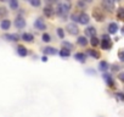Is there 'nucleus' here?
<instances>
[{
  "instance_id": "f257e3e1",
  "label": "nucleus",
  "mask_w": 124,
  "mask_h": 117,
  "mask_svg": "<svg viewBox=\"0 0 124 117\" xmlns=\"http://www.w3.org/2000/svg\"><path fill=\"white\" fill-rule=\"evenodd\" d=\"M70 4L68 3H60V4H57V8H56V14L58 15V16H62V17H65L67 14H68V11H70Z\"/></svg>"
},
{
  "instance_id": "f03ea898",
  "label": "nucleus",
  "mask_w": 124,
  "mask_h": 117,
  "mask_svg": "<svg viewBox=\"0 0 124 117\" xmlns=\"http://www.w3.org/2000/svg\"><path fill=\"white\" fill-rule=\"evenodd\" d=\"M77 21H78L79 23H82V25H86V23L89 22V16H88L85 12H82V14L78 15Z\"/></svg>"
},
{
  "instance_id": "7ed1b4c3",
  "label": "nucleus",
  "mask_w": 124,
  "mask_h": 117,
  "mask_svg": "<svg viewBox=\"0 0 124 117\" xmlns=\"http://www.w3.org/2000/svg\"><path fill=\"white\" fill-rule=\"evenodd\" d=\"M67 32H68L70 34L76 35V34H78L79 29H78V27H77L76 23H70V25H67Z\"/></svg>"
},
{
  "instance_id": "20e7f679",
  "label": "nucleus",
  "mask_w": 124,
  "mask_h": 117,
  "mask_svg": "<svg viewBox=\"0 0 124 117\" xmlns=\"http://www.w3.org/2000/svg\"><path fill=\"white\" fill-rule=\"evenodd\" d=\"M34 26H35V28H38L40 31H44L46 28V25H45V22H44L43 18H37L35 22H34Z\"/></svg>"
},
{
  "instance_id": "39448f33",
  "label": "nucleus",
  "mask_w": 124,
  "mask_h": 117,
  "mask_svg": "<svg viewBox=\"0 0 124 117\" xmlns=\"http://www.w3.org/2000/svg\"><path fill=\"white\" fill-rule=\"evenodd\" d=\"M101 46H102V49H109V48H111V40H109V37H108V35L105 34V35L102 37Z\"/></svg>"
},
{
  "instance_id": "423d86ee",
  "label": "nucleus",
  "mask_w": 124,
  "mask_h": 117,
  "mask_svg": "<svg viewBox=\"0 0 124 117\" xmlns=\"http://www.w3.org/2000/svg\"><path fill=\"white\" fill-rule=\"evenodd\" d=\"M15 26H16L18 29L24 28V26H26V21H24L22 17H17V18L15 20Z\"/></svg>"
},
{
  "instance_id": "0eeeda50",
  "label": "nucleus",
  "mask_w": 124,
  "mask_h": 117,
  "mask_svg": "<svg viewBox=\"0 0 124 117\" xmlns=\"http://www.w3.org/2000/svg\"><path fill=\"white\" fill-rule=\"evenodd\" d=\"M117 31H118V25L114 23V22L109 23V26H108V32H109L111 34H114Z\"/></svg>"
},
{
  "instance_id": "6e6552de",
  "label": "nucleus",
  "mask_w": 124,
  "mask_h": 117,
  "mask_svg": "<svg viewBox=\"0 0 124 117\" xmlns=\"http://www.w3.org/2000/svg\"><path fill=\"white\" fill-rule=\"evenodd\" d=\"M85 34L93 38V37H95V34H96V29H95L94 27H88V28L85 29Z\"/></svg>"
},
{
  "instance_id": "1a4fd4ad",
  "label": "nucleus",
  "mask_w": 124,
  "mask_h": 117,
  "mask_svg": "<svg viewBox=\"0 0 124 117\" xmlns=\"http://www.w3.org/2000/svg\"><path fill=\"white\" fill-rule=\"evenodd\" d=\"M10 26H11V22L9 20H3L1 23H0V27H1L3 29H5V31H8L10 28Z\"/></svg>"
},
{
  "instance_id": "9d476101",
  "label": "nucleus",
  "mask_w": 124,
  "mask_h": 117,
  "mask_svg": "<svg viewBox=\"0 0 124 117\" xmlns=\"http://www.w3.org/2000/svg\"><path fill=\"white\" fill-rule=\"evenodd\" d=\"M17 52H18V55H21V56H26V55L28 54L27 49H26L23 45H20V46L17 48Z\"/></svg>"
},
{
  "instance_id": "9b49d317",
  "label": "nucleus",
  "mask_w": 124,
  "mask_h": 117,
  "mask_svg": "<svg viewBox=\"0 0 124 117\" xmlns=\"http://www.w3.org/2000/svg\"><path fill=\"white\" fill-rule=\"evenodd\" d=\"M44 52H45V54H47V55H55V54L57 52V50H56L55 48L47 46V48H45V49H44Z\"/></svg>"
},
{
  "instance_id": "f8f14e48",
  "label": "nucleus",
  "mask_w": 124,
  "mask_h": 117,
  "mask_svg": "<svg viewBox=\"0 0 124 117\" xmlns=\"http://www.w3.org/2000/svg\"><path fill=\"white\" fill-rule=\"evenodd\" d=\"M102 5H103V8H106V10L111 11L114 4H113V1H108V0H106V1H103V3H102Z\"/></svg>"
},
{
  "instance_id": "ddd939ff",
  "label": "nucleus",
  "mask_w": 124,
  "mask_h": 117,
  "mask_svg": "<svg viewBox=\"0 0 124 117\" xmlns=\"http://www.w3.org/2000/svg\"><path fill=\"white\" fill-rule=\"evenodd\" d=\"M74 57H76V60H78V61H80V62H84V61H85V55L82 54V52H77V54L74 55Z\"/></svg>"
},
{
  "instance_id": "4468645a",
  "label": "nucleus",
  "mask_w": 124,
  "mask_h": 117,
  "mask_svg": "<svg viewBox=\"0 0 124 117\" xmlns=\"http://www.w3.org/2000/svg\"><path fill=\"white\" fill-rule=\"evenodd\" d=\"M5 38L8 39V40H12V42H16V40H18V34H6L5 35Z\"/></svg>"
},
{
  "instance_id": "2eb2a0df",
  "label": "nucleus",
  "mask_w": 124,
  "mask_h": 117,
  "mask_svg": "<svg viewBox=\"0 0 124 117\" xmlns=\"http://www.w3.org/2000/svg\"><path fill=\"white\" fill-rule=\"evenodd\" d=\"M22 39L31 43V42H33V34H31V33H24V34L22 35Z\"/></svg>"
},
{
  "instance_id": "dca6fc26",
  "label": "nucleus",
  "mask_w": 124,
  "mask_h": 117,
  "mask_svg": "<svg viewBox=\"0 0 124 117\" xmlns=\"http://www.w3.org/2000/svg\"><path fill=\"white\" fill-rule=\"evenodd\" d=\"M60 55H61L62 57H68V56L71 55V51H70L68 49H61Z\"/></svg>"
},
{
  "instance_id": "f3484780",
  "label": "nucleus",
  "mask_w": 124,
  "mask_h": 117,
  "mask_svg": "<svg viewBox=\"0 0 124 117\" xmlns=\"http://www.w3.org/2000/svg\"><path fill=\"white\" fill-rule=\"evenodd\" d=\"M44 14H45L47 17H51L52 14H54V11H52V9H51L50 6H46V8L44 9Z\"/></svg>"
},
{
  "instance_id": "a211bd4d",
  "label": "nucleus",
  "mask_w": 124,
  "mask_h": 117,
  "mask_svg": "<svg viewBox=\"0 0 124 117\" xmlns=\"http://www.w3.org/2000/svg\"><path fill=\"white\" fill-rule=\"evenodd\" d=\"M107 68H108V64L106 61H101L100 62V70L101 71H106Z\"/></svg>"
},
{
  "instance_id": "6ab92c4d",
  "label": "nucleus",
  "mask_w": 124,
  "mask_h": 117,
  "mask_svg": "<svg viewBox=\"0 0 124 117\" xmlns=\"http://www.w3.org/2000/svg\"><path fill=\"white\" fill-rule=\"evenodd\" d=\"M78 43H79L80 45H86V44H88V40H86L85 37H79V38H78Z\"/></svg>"
},
{
  "instance_id": "aec40b11",
  "label": "nucleus",
  "mask_w": 124,
  "mask_h": 117,
  "mask_svg": "<svg viewBox=\"0 0 124 117\" xmlns=\"http://www.w3.org/2000/svg\"><path fill=\"white\" fill-rule=\"evenodd\" d=\"M117 15H118V18H119V20H124V9L120 8V9L118 10V14H117Z\"/></svg>"
},
{
  "instance_id": "412c9836",
  "label": "nucleus",
  "mask_w": 124,
  "mask_h": 117,
  "mask_svg": "<svg viewBox=\"0 0 124 117\" xmlns=\"http://www.w3.org/2000/svg\"><path fill=\"white\" fill-rule=\"evenodd\" d=\"M89 55H91V56L95 57V58H99V57H100V54H99L97 51H95V50H89Z\"/></svg>"
},
{
  "instance_id": "4be33fe9",
  "label": "nucleus",
  "mask_w": 124,
  "mask_h": 117,
  "mask_svg": "<svg viewBox=\"0 0 124 117\" xmlns=\"http://www.w3.org/2000/svg\"><path fill=\"white\" fill-rule=\"evenodd\" d=\"M94 17H95L97 21H102V20H103V16H102L101 14H99L97 11H95V12H94Z\"/></svg>"
},
{
  "instance_id": "5701e85b",
  "label": "nucleus",
  "mask_w": 124,
  "mask_h": 117,
  "mask_svg": "<svg viewBox=\"0 0 124 117\" xmlns=\"http://www.w3.org/2000/svg\"><path fill=\"white\" fill-rule=\"evenodd\" d=\"M90 43H91L93 46H97V45H99V39H97L96 37H93L91 40H90Z\"/></svg>"
},
{
  "instance_id": "b1692460",
  "label": "nucleus",
  "mask_w": 124,
  "mask_h": 117,
  "mask_svg": "<svg viewBox=\"0 0 124 117\" xmlns=\"http://www.w3.org/2000/svg\"><path fill=\"white\" fill-rule=\"evenodd\" d=\"M105 79H106V82H107V84H108V85H113V81H112V78H111L108 75H106V76H105Z\"/></svg>"
},
{
  "instance_id": "393cba45",
  "label": "nucleus",
  "mask_w": 124,
  "mask_h": 117,
  "mask_svg": "<svg viewBox=\"0 0 124 117\" xmlns=\"http://www.w3.org/2000/svg\"><path fill=\"white\" fill-rule=\"evenodd\" d=\"M43 40H44V42H50V40H51V37H50V34H47V33H44V34H43Z\"/></svg>"
},
{
  "instance_id": "a878e982",
  "label": "nucleus",
  "mask_w": 124,
  "mask_h": 117,
  "mask_svg": "<svg viewBox=\"0 0 124 117\" xmlns=\"http://www.w3.org/2000/svg\"><path fill=\"white\" fill-rule=\"evenodd\" d=\"M10 6H11L12 9H17V8H18V3L15 1V0H11V1H10Z\"/></svg>"
},
{
  "instance_id": "bb28decb",
  "label": "nucleus",
  "mask_w": 124,
  "mask_h": 117,
  "mask_svg": "<svg viewBox=\"0 0 124 117\" xmlns=\"http://www.w3.org/2000/svg\"><path fill=\"white\" fill-rule=\"evenodd\" d=\"M62 46H63V49H67V48H68V50L72 49V44H71V43H67V42L62 43Z\"/></svg>"
},
{
  "instance_id": "cd10ccee",
  "label": "nucleus",
  "mask_w": 124,
  "mask_h": 117,
  "mask_svg": "<svg viewBox=\"0 0 124 117\" xmlns=\"http://www.w3.org/2000/svg\"><path fill=\"white\" fill-rule=\"evenodd\" d=\"M57 34H58V37H60V38H63V37H65L63 29H62V28H58V29H57Z\"/></svg>"
},
{
  "instance_id": "c85d7f7f",
  "label": "nucleus",
  "mask_w": 124,
  "mask_h": 117,
  "mask_svg": "<svg viewBox=\"0 0 124 117\" xmlns=\"http://www.w3.org/2000/svg\"><path fill=\"white\" fill-rule=\"evenodd\" d=\"M33 6H39L40 5V1H39V0H31V1H29Z\"/></svg>"
},
{
  "instance_id": "c756f323",
  "label": "nucleus",
  "mask_w": 124,
  "mask_h": 117,
  "mask_svg": "<svg viewBox=\"0 0 124 117\" xmlns=\"http://www.w3.org/2000/svg\"><path fill=\"white\" fill-rule=\"evenodd\" d=\"M118 56H119V58H120V61H123V62H124V51H119Z\"/></svg>"
},
{
  "instance_id": "7c9ffc66",
  "label": "nucleus",
  "mask_w": 124,
  "mask_h": 117,
  "mask_svg": "<svg viewBox=\"0 0 124 117\" xmlns=\"http://www.w3.org/2000/svg\"><path fill=\"white\" fill-rule=\"evenodd\" d=\"M117 96H118L119 99H122V100H124V94H122V93H117Z\"/></svg>"
},
{
  "instance_id": "2f4dec72",
  "label": "nucleus",
  "mask_w": 124,
  "mask_h": 117,
  "mask_svg": "<svg viewBox=\"0 0 124 117\" xmlns=\"http://www.w3.org/2000/svg\"><path fill=\"white\" fill-rule=\"evenodd\" d=\"M119 79H120L122 82H124V72H122V73H119Z\"/></svg>"
},
{
  "instance_id": "473e14b6",
  "label": "nucleus",
  "mask_w": 124,
  "mask_h": 117,
  "mask_svg": "<svg viewBox=\"0 0 124 117\" xmlns=\"http://www.w3.org/2000/svg\"><path fill=\"white\" fill-rule=\"evenodd\" d=\"M122 32H123V33H124V27H123V28H122Z\"/></svg>"
}]
</instances>
